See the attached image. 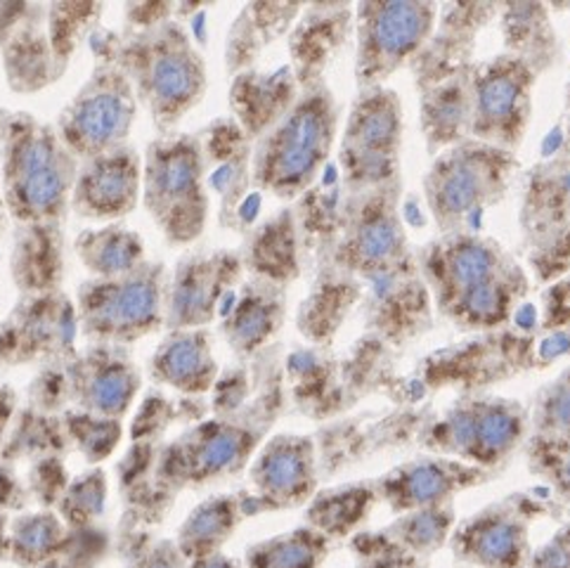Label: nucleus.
I'll return each instance as SVG.
<instances>
[{"mask_svg":"<svg viewBox=\"0 0 570 568\" xmlns=\"http://www.w3.org/2000/svg\"><path fill=\"white\" fill-rule=\"evenodd\" d=\"M454 530V509L452 505L433 507V509H420L410 511V515H401L389 528L382 530V536L401 552L426 561L431 555L450 542V536Z\"/></svg>","mask_w":570,"mask_h":568,"instance_id":"cd10ccee","label":"nucleus"},{"mask_svg":"<svg viewBox=\"0 0 570 568\" xmlns=\"http://www.w3.org/2000/svg\"><path fill=\"white\" fill-rule=\"evenodd\" d=\"M433 27V8L416 3H372L357 8V76L370 86L424 43Z\"/></svg>","mask_w":570,"mask_h":568,"instance_id":"1a4fd4ad","label":"nucleus"},{"mask_svg":"<svg viewBox=\"0 0 570 568\" xmlns=\"http://www.w3.org/2000/svg\"><path fill=\"white\" fill-rule=\"evenodd\" d=\"M530 471L554 488L561 502L570 505V441L535 435L528 448Z\"/></svg>","mask_w":570,"mask_h":568,"instance_id":"f704fd0d","label":"nucleus"},{"mask_svg":"<svg viewBox=\"0 0 570 568\" xmlns=\"http://www.w3.org/2000/svg\"><path fill=\"white\" fill-rule=\"evenodd\" d=\"M353 552L357 557L355 568H429L426 561H420L401 552V549H395L382 536V530L357 533L353 538Z\"/></svg>","mask_w":570,"mask_h":568,"instance_id":"58836bf2","label":"nucleus"},{"mask_svg":"<svg viewBox=\"0 0 570 568\" xmlns=\"http://www.w3.org/2000/svg\"><path fill=\"white\" fill-rule=\"evenodd\" d=\"M189 568H242L237 561L227 559L223 555H212V557H204V559H197L193 561V566Z\"/></svg>","mask_w":570,"mask_h":568,"instance_id":"c03bdc74","label":"nucleus"},{"mask_svg":"<svg viewBox=\"0 0 570 568\" xmlns=\"http://www.w3.org/2000/svg\"><path fill=\"white\" fill-rule=\"evenodd\" d=\"M498 261L488 246L481 242L462 239L460 244L450 246L443 252V282L452 294L458 298L473 287H481V284L495 282Z\"/></svg>","mask_w":570,"mask_h":568,"instance_id":"2f4dec72","label":"nucleus"},{"mask_svg":"<svg viewBox=\"0 0 570 568\" xmlns=\"http://www.w3.org/2000/svg\"><path fill=\"white\" fill-rule=\"evenodd\" d=\"M460 315L466 317L473 325H492L507 315V292L502 284L498 282H488L481 284V287H473L471 292L462 294L458 298Z\"/></svg>","mask_w":570,"mask_h":568,"instance_id":"ea45409f","label":"nucleus"},{"mask_svg":"<svg viewBox=\"0 0 570 568\" xmlns=\"http://www.w3.org/2000/svg\"><path fill=\"white\" fill-rule=\"evenodd\" d=\"M81 161L48 124L17 114L3 130V202L22 225L60 223Z\"/></svg>","mask_w":570,"mask_h":568,"instance_id":"f257e3e1","label":"nucleus"},{"mask_svg":"<svg viewBox=\"0 0 570 568\" xmlns=\"http://www.w3.org/2000/svg\"><path fill=\"white\" fill-rule=\"evenodd\" d=\"M530 74L519 62L490 65L476 84V133L498 140H514L528 105Z\"/></svg>","mask_w":570,"mask_h":568,"instance_id":"a211bd4d","label":"nucleus"},{"mask_svg":"<svg viewBox=\"0 0 570 568\" xmlns=\"http://www.w3.org/2000/svg\"><path fill=\"white\" fill-rule=\"evenodd\" d=\"M12 280L27 296L57 292L62 280L60 223L22 225L12 252Z\"/></svg>","mask_w":570,"mask_h":568,"instance_id":"aec40b11","label":"nucleus"},{"mask_svg":"<svg viewBox=\"0 0 570 568\" xmlns=\"http://www.w3.org/2000/svg\"><path fill=\"white\" fill-rule=\"evenodd\" d=\"M76 330V306L60 292L27 296L0 325V360L24 365L41 355L67 353Z\"/></svg>","mask_w":570,"mask_h":568,"instance_id":"4468645a","label":"nucleus"},{"mask_svg":"<svg viewBox=\"0 0 570 568\" xmlns=\"http://www.w3.org/2000/svg\"><path fill=\"white\" fill-rule=\"evenodd\" d=\"M239 258L225 252L183 258L164 294V325L174 330H204L218 313L225 292L239 275Z\"/></svg>","mask_w":570,"mask_h":568,"instance_id":"9b49d317","label":"nucleus"},{"mask_svg":"<svg viewBox=\"0 0 570 568\" xmlns=\"http://www.w3.org/2000/svg\"><path fill=\"white\" fill-rule=\"evenodd\" d=\"M528 568H570V523H563L544 545L533 549Z\"/></svg>","mask_w":570,"mask_h":568,"instance_id":"a19ab883","label":"nucleus"},{"mask_svg":"<svg viewBox=\"0 0 570 568\" xmlns=\"http://www.w3.org/2000/svg\"><path fill=\"white\" fill-rule=\"evenodd\" d=\"M142 199V157L130 145L81 161L71 189L73 216L119 221Z\"/></svg>","mask_w":570,"mask_h":568,"instance_id":"ddd939ff","label":"nucleus"},{"mask_svg":"<svg viewBox=\"0 0 570 568\" xmlns=\"http://www.w3.org/2000/svg\"><path fill=\"white\" fill-rule=\"evenodd\" d=\"M252 483L258 502L268 509H287L308 502L317 486L313 441L308 435L296 433L275 435L256 454Z\"/></svg>","mask_w":570,"mask_h":568,"instance_id":"f3484780","label":"nucleus"},{"mask_svg":"<svg viewBox=\"0 0 570 568\" xmlns=\"http://www.w3.org/2000/svg\"><path fill=\"white\" fill-rule=\"evenodd\" d=\"M374 483H351L320 492L308 507V523L322 536L346 538L360 528L376 502Z\"/></svg>","mask_w":570,"mask_h":568,"instance_id":"a878e982","label":"nucleus"},{"mask_svg":"<svg viewBox=\"0 0 570 568\" xmlns=\"http://www.w3.org/2000/svg\"><path fill=\"white\" fill-rule=\"evenodd\" d=\"M282 320V298L273 282L249 284L237 306L225 320V336L239 353H252L263 346Z\"/></svg>","mask_w":570,"mask_h":568,"instance_id":"393cba45","label":"nucleus"},{"mask_svg":"<svg viewBox=\"0 0 570 568\" xmlns=\"http://www.w3.org/2000/svg\"><path fill=\"white\" fill-rule=\"evenodd\" d=\"M252 265L254 271L271 282L287 280L296 275V252H294V227L289 216L271 221L258 233L252 244Z\"/></svg>","mask_w":570,"mask_h":568,"instance_id":"473e14b6","label":"nucleus"},{"mask_svg":"<svg viewBox=\"0 0 570 568\" xmlns=\"http://www.w3.org/2000/svg\"><path fill=\"white\" fill-rule=\"evenodd\" d=\"M330 555V538L306 526L246 549V568H320Z\"/></svg>","mask_w":570,"mask_h":568,"instance_id":"c85d7f7f","label":"nucleus"},{"mask_svg":"<svg viewBox=\"0 0 570 568\" xmlns=\"http://www.w3.org/2000/svg\"><path fill=\"white\" fill-rule=\"evenodd\" d=\"M397 249H401V233L386 208H374L360 216L346 244L348 263L357 268H382Z\"/></svg>","mask_w":570,"mask_h":568,"instance_id":"c756f323","label":"nucleus"},{"mask_svg":"<svg viewBox=\"0 0 570 568\" xmlns=\"http://www.w3.org/2000/svg\"><path fill=\"white\" fill-rule=\"evenodd\" d=\"M65 549V526L52 511L14 519L10 552L22 566H41Z\"/></svg>","mask_w":570,"mask_h":568,"instance_id":"7c9ffc66","label":"nucleus"},{"mask_svg":"<svg viewBox=\"0 0 570 568\" xmlns=\"http://www.w3.org/2000/svg\"><path fill=\"white\" fill-rule=\"evenodd\" d=\"M140 568H180V549L170 542H161L155 552H149Z\"/></svg>","mask_w":570,"mask_h":568,"instance_id":"37998d69","label":"nucleus"},{"mask_svg":"<svg viewBox=\"0 0 570 568\" xmlns=\"http://www.w3.org/2000/svg\"><path fill=\"white\" fill-rule=\"evenodd\" d=\"M31 10L33 8L24 3H0V46L8 43V38L22 27Z\"/></svg>","mask_w":570,"mask_h":568,"instance_id":"79ce46f5","label":"nucleus"},{"mask_svg":"<svg viewBox=\"0 0 570 568\" xmlns=\"http://www.w3.org/2000/svg\"><path fill=\"white\" fill-rule=\"evenodd\" d=\"M149 374L157 384H166L189 395L212 391L218 365L206 330H174L151 355Z\"/></svg>","mask_w":570,"mask_h":568,"instance_id":"6ab92c4d","label":"nucleus"},{"mask_svg":"<svg viewBox=\"0 0 570 568\" xmlns=\"http://www.w3.org/2000/svg\"><path fill=\"white\" fill-rule=\"evenodd\" d=\"M336 133L332 95L311 88L265 130L254 151V180L277 197H296L327 161Z\"/></svg>","mask_w":570,"mask_h":568,"instance_id":"7ed1b4c3","label":"nucleus"},{"mask_svg":"<svg viewBox=\"0 0 570 568\" xmlns=\"http://www.w3.org/2000/svg\"><path fill=\"white\" fill-rule=\"evenodd\" d=\"M540 507L525 496H511L488 505L476 515L454 526L450 536L452 557L476 568H528L530 521Z\"/></svg>","mask_w":570,"mask_h":568,"instance_id":"6e6552de","label":"nucleus"},{"mask_svg":"<svg viewBox=\"0 0 570 568\" xmlns=\"http://www.w3.org/2000/svg\"><path fill=\"white\" fill-rule=\"evenodd\" d=\"M62 517L73 528H86L102 511L105 505V477L102 471H90L73 481L60 502Z\"/></svg>","mask_w":570,"mask_h":568,"instance_id":"e433bc0d","label":"nucleus"},{"mask_svg":"<svg viewBox=\"0 0 570 568\" xmlns=\"http://www.w3.org/2000/svg\"><path fill=\"white\" fill-rule=\"evenodd\" d=\"M67 431L90 462L105 460L121 439L119 420H107V417H95L88 412L67 414Z\"/></svg>","mask_w":570,"mask_h":568,"instance_id":"c9c22d12","label":"nucleus"},{"mask_svg":"<svg viewBox=\"0 0 570 568\" xmlns=\"http://www.w3.org/2000/svg\"><path fill=\"white\" fill-rule=\"evenodd\" d=\"M242 519V507L235 498L220 496L199 505L183 523L178 549L187 559H204L218 555L220 545L235 533Z\"/></svg>","mask_w":570,"mask_h":568,"instance_id":"bb28decb","label":"nucleus"},{"mask_svg":"<svg viewBox=\"0 0 570 568\" xmlns=\"http://www.w3.org/2000/svg\"><path fill=\"white\" fill-rule=\"evenodd\" d=\"M258 435L261 431L246 424L227 420L206 422L164 452L159 477L178 483H204L225 477L249 460Z\"/></svg>","mask_w":570,"mask_h":568,"instance_id":"9d476101","label":"nucleus"},{"mask_svg":"<svg viewBox=\"0 0 570 568\" xmlns=\"http://www.w3.org/2000/svg\"><path fill=\"white\" fill-rule=\"evenodd\" d=\"M490 479L488 469L473 467L452 458H416L379 477L374 483L376 498L384 500L393 515L445 507L462 490Z\"/></svg>","mask_w":570,"mask_h":568,"instance_id":"f8f14e48","label":"nucleus"},{"mask_svg":"<svg viewBox=\"0 0 570 568\" xmlns=\"http://www.w3.org/2000/svg\"><path fill=\"white\" fill-rule=\"evenodd\" d=\"M525 427L528 417L521 405L504 398H471L433 424L422 443L443 458L492 469L519 448Z\"/></svg>","mask_w":570,"mask_h":568,"instance_id":"0eeeda50","label":"nucleus"},{"mask_svg":"<svg viewBox=\"0 0 570 568\" xmlns=\"http://www.w3.org/2000/svg\"><path fill=\"white\" fill-rule=\"evenodd\" d=\"M164 268L147 261L124 277L83 282L76 292V322L92 344H132L164 325Z\"/></svg>","mask_w":570,"mask_h":568,"instance_id":"39448f33","label":"nucleus"},{"mask_svg":"<svg viewBox=\"0 0 570 568\" xmlns=\"http://www.w3.org/2000/svg\"><path fill=\"white\" fill-rule=\"evenodd\" d=\"M67 389L81 412L121 420L140 389V374L124 346L92 344L69 363Z\"/></svg>","mask_w":570,"mask_h":568,"instance_id":"2eb2a0df","label":"nucleus"},{"mask_svg":"<svg viewBox=\"0 0 570 568\" xmlns=\"http://www.w3.org/2000/svg\"><path fill=\"white\" fill-rule=\"evenodd\" d=\"M230 102L244 133L263 136L296 102L292 74L287 69L275 74H239Z\"/></svg>","mask_w":570,"mask_h":568,"instance_id":"412c9836","label":"nucleus"},{"mask_svg":"<svg viewBox=\"0 0 570 568\" xmlns=\"http://www.w3.org/2000/svg\"><path fill=\"white\" fill-rule=\"evenodd\" d=\"M6 202H3V193H0V231H3V225H6Z\"/></svg>","mask_w":570,"mask_h":568,"instance_id":"a18cd8bd","label":"nucleus"},{"mask_svg":"<svg viewBox=\"0 0 570 568\" xmlns=\"http://www.w3.org/2000/svg\"><path fill=\"white\" fill-rule=\"evenodd\" d=\"M142 204L170 244H193L206 227L208 197L202 140L168 133L142 157Z\"/></svg>","mask_w":570,"mask_h":568,"instance_id":"20e7f679","label":"nucleus"},{"mask_svg":"<svg viewBox=\"0 0 570 568\" xmlns=\"http://www.w3.org/2000/svg\"><path fill=\"white\" fill-rule=\"evenodd\" d=\"M100 12L102 8L95 3H62L48 8V41L55 55L57 79L65 74L69 55H73L76 46H79Z\"/></svg>","mask_w":570,"mask_h":568,"instance_id":"72a5a7b5","label":"nucleus"},{"mask_svg":"<svg viewBox=\"0 0 570 568\" xmlns=\"http://www.w3.org/2000/svg\"><path fill=\"white\" fill-rule=\"evenodd\" d=\"M401 140V119L391 92L372 90L360 100L348 119L341 147L346 176L357 183H372L389 176Z\"/></svg>","mask_w":570,"mask_h":568,"instance_id":"dca6fc26","label":"nucleus"},{"mask_svg":"<svg viewBox=\"0 0 570 568\" xmlns=\"http://www.w3.org/2000/svg\"><path fill=\"white\" fill-rule=\"evenodd\" d=\"M73 254L79 256L92 280L124 277L147 263L140 235L119 223L88 227L76 235Z\"/></svg>","mask_w":570,"mask_h":568,"instance_id":"4be33fe9","label":"nucleus"},{"mask_svg":"<svg viewBox=\"0 0 570 568\" xmlns=\"http://www.w3.org/2000/svg\"><path fill=\"white\" fill-rule=\"evenodd\" d=\"M43 8H33L3 46L8 84L17 92H36L57 79L55 55L41 27Z\"/></svg>","mask_w":570,"mask_h":568,"instance_id":"5701e85b","label":"nucleus"},{"mask_svg":"<svg viewBox=\"0 0 570 568\" xmlns=\"http://www.w3.org/2000/svg\"><path fill=\"white\" fill-rule=\"evenodd\" d=\"M535 429L542 439L570 441V374L542 393L535 405Z\"/></svg>","mask_w":570,"mask_h":568,"instance_id":"4c0bfd02","label":"nucleus"},{"mask_svg":"<svg viewBox=\"0 0 570 568\" xmlns=\"http://www.w3.org/2000/svg\"><path fill=\"white\" fill-rule=\"evenodd\" d=\"M490 166L476 151L454 155L433 170L429 180V199L439 218H454L469 214L473 206L481 204L490 174Z\"/></svg>","mask_w":570,"mask_h":568,"instance_id":"b1692460","label":"nucleus"},{"mask_svg":"<svg viewBox=\"0 0 570 568\" xmlns=\"http://www.w3.org/2000/svg\"><path fill=\"white\" fill-rule=\"evenodd\" d=\"M149 109L151 121L168 136L206 90V67L178 22L128 36L114 55Z\"/></svg>","mask_w":570,"mask_h":568,"instance_id":"f03ea898","label":"nucleus"},{"mask_svg":"<svg viewBox=\"0 0 570 568\" xmlns=\"http://www.w3.org/2000/svg\"><path fill=\"white\" fill-rule=\"evenodd\" d=\"M138 102L130 79L109 57L98 62L90 79L62 109L55 130L79 161L107 155L128 145Z\"/></svg>","mask_w":570,"mask_h":568,"instance_id":"423d86ee","label":"nucleus"}]
</instances>
